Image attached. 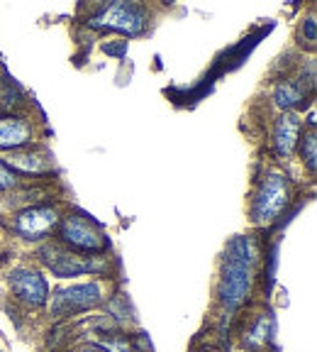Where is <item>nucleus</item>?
Wrapping results in <instances>:
<instances>
[{
    "label": "nucleus",
    "instance_id": "nucleus-19",
    "mask_svg": "<svg viewBox=\"0 0 317 352\" xmlns=\"http://www.w3.org/2000/svg\"><path fill=\"white\" fill-rule=\"evenodd\" d=\"M78 352H108V350H103V347H98V345H86V347H81Z\"/></svg>",
    "mask_w": 317,
    "mask_h": 352
},
{
    "label": "nucleus",
    "instance_id": "nucleus-7",
    "mask_svg": "<svg viewBox=\"0 0 317 352\" xmlns=\"http://www.w3.org/2000/svg\"><path fill=\"white\" fill-rule=\"evenodd\" d=\"M100 301H103V289L98 281L66 286L51 298V316L54 318H71V316L86 314L91 308L100 306Z\"/></svg>",
    "mask_w": 317,
    "mask_h": 352
},
{
    "label": "nucleus",
    "instance_id": "nucleus-16",
    "mask_svg": "<svg viewBox=\"0 0 317 352\" xmlns=\"http://www.w3.org/2000/svg\"><path fill=\"white\" fill-rule=\"evenodd\" d=\"M17 186H20V179L0 162V191H15Z\"/></svg>",
    "mask_w": 317,
    "mask_h": 352
},
{
    "label": "nucleus",
    "instance_id": "nucleus-5",
    "mask_svg": "<svg viewBox=\"0 0 317 352\" xmlns=\"http://www.w3.org/2000/svg\"><path fill=\"white\" fill-rule=\"evenodd\" d=\"M254 284V267L235 257H224L218 284V298L224 311H237L246 303Z\"/></svg>",
    "mask_w": 317,
    "mask_h": 352
},
{
    "label": "nucleus",
    "instance_id": "nucleus-9",
    "mask_svg": "<svg viewBox=\"0 0 317 352\" xmlns=\"http://www.w3.org/2000/svg\"><path fill=\"white\" fill-rule=\"evenodd\" d=\"M0 162L20 179V176H49L54 171V157L44 149H17L5 157H0Z\"/></svg>",
    "mask_w": 317,
    "mask_h": 352
},
{
    "label": "nucleus",
    "instance_id": "nucleus-13",
    "mask_svg": "<svg viewBox=\"0 0 317 352\" xmlns=\"http://www.w3.org/2000/svg\"><path fill=\"white\" fill-rule=\"evenodd\" d=\"M274 103L279 105L283 113H293L296 108L307 103V94L298 86V81L283 78L274 86Z\"/></svg>",
    "mask_w": 317,
    "mask_h": 352
},
{
    "label": "nucleus",
    "instance_id": "nucleus-11",
    "mask_svg": "<svg viewBox=\"0 0 317 352\" xmlns=\"http://www.w3.org/2000/svg\"><path fill=\"white\" fill-rule=\"evenodd\" d=\"M303 122L296 113H283V116L276 120L274 135H271V147L279 160H288L290 154L298 149V140H301Z\"/></svg>",
    "mask_w": 317,
    "mask_h": 352
},
{
    "label": "nucleus",
    "instance_id": "nucleus-4",
    "mask_svg": "<svg viewBox=\"0 0 317 352\" xmlns=\"http://www.w3.org/2000/svg\"><path fill=\"white\" fill-rule=\"evenodd\" d=\"M39 259L47 264V270L51 274L61 276V279H71V276H83V274H108L110 264L105 254H78L69 252L59 245L51 242L47 248L39 250Z\"/></svg>",
    "mask_w": 317,
    "mask_h": 352
},
{
    "label": "nucleus",
    "instance_id": "nucleus-15",
    "mask_svg": "<svg viewBox=\"0 0 317 352\" xmlns=\"http://www.w3.org/2000/svg\"><path fill=\"white\" fill-rule=\"evenodd\" d=\"M279 250H281V242L276 240L271 248H268V257H266V279H268V286L274 284L276 279V270H279Z\"/></svg>",
    "mask_w": 317,
    "mask_h": 352
},
{
    "label": "nucleus",
    "instance_id": "nucleus-18",
    "mask_svg": "<svg viewBox=\"0 0 317 352\" xmlns=\"http://www.w3.org/2000/svg\"><path fill=\"white\" fill-rule=\"evenodd\" d=\"M301 34L307 39L310 47H315V39H317V25H315V15H310L307 20H303L301 25Z\"/></svg>",
    "mask_w": 317,
    "mask_h": 352
},
{
    "label": "nucleus",
    "instance_id": "nucleus-1",
    "mask_svg": "<svg viewBox=\"0 0 317 352\" xmlns=\"http://www.w3.org/2000/svg\"><path fill=\"white\" fill-rule=\"evenodd\" d=\"M88 28L100 30V32H120L127 37H139L149 28V12L139 3L117 0V3L100 6L88 17Z\"/></svg>",
    "mask_w": 317,
    "mask_h": 352
},
{
    "label": "nucleus",
    "instance_id": "nucleus-8",
    "mask_svg": "<svg viewBox=\"0 0 317 352\" xmlns=\"http://www.w3.org/2000/svg\"><path fill=\"white\" fill-rule=\"evenodd\" d=\"M8 284H10L12 296L27 308H42L49 301V286H47V279L37 270L17 267L8 276Z\"/></svg>",
    "mask_w": 317,
    "mask_h": 352
},
{
    "label": "nucleus",
    "instance_id": "nucleus-2",
    "mask_svg": "<svg viewBox=\"0 0 317 352\" xmlns=\"http://www.w3.org/2000/svg\"><path fill=\"white\" fill-rule=\"evenodd\" d=\"M56 242L69 252L78 254H105L110 250V240L100 226H95L93 220L86 215L69 213L59 220L56 226Z\"/></svg>",
    "mask_w": 317,
    "mask_h": 352
},
{
    "label": "nucleus",
    "instance_id": "nucleus-10",
    "mask_svg": "<svg viewBox=\"0 0 317 352\" xmlns=\"http://www.w3.org/2000/svg\"><path fill=\"white\" fill-rule=\"evenodd\" d=\"M34 122L25 116H3L0 118V149L17 152L34 144Z\"/></svg>",
    "mask_w": 317,
    "mask_h": 352
},
{
    "label": "nucleus",
    "instance_id": "nucleus-14",
    "mask_svg": "<svg viewBox=\"0 0 317 352\" xmlns=\"http://www.w3.org/2000/svg\"><path fill=\"white\" fill-rule=\"evenodd\" d=\"M298 149H301V160L303 164H305L307 174L315 176L317 171V130L315 127L307 125V130L301 135V140H298Z\"/></svg>",
    "mask_w": 317,
    "mask_h": 352
},
{
    "label": "nucleus",
    "instance_id": "nucleus-3",
    "mask_svg": "<svg viewBox=\"0 0 317 352\" xmlns=\"http://www.w3.org/2000/svg\"><path fill=\"white\" fill-rule=\"evenodd\" d=\"M290 204V182L281 171L263 176L257 193L252 198V223L254 226H271L283 215Z\"/></svg>",
    "mask_w": 317,
    "mask_h": 352
},
{
    "label": "nucleus",
    "instance_id": "nucleus-20",
    "mask_svg": "<svg viewBox=\"0 0 317 352\" xmlns=\"http://www.w3.org/2000/svg\"><path fill=\"white\" fill-rule=\"evenodd\" d=\"M202 352H215V350H202Z\"/></svg>",
    "mask_w": 317,
    "mask_h": 352
},
{
    "label": "nucleus",
    "instance_id": "nucleus-17",
    "mask_svg": "<svg viewBox=\"0 0 317 352\" xmlns=\"http://www.w3.org/2000/svg\"><path fill=\"white\" fill-rule=\"evenodd\" d=\"M103 52L110 56H115V59H125L127 54V42L125 39H110V42L103 44Z\"/></svg>",
    "mask_w": 317,
    "mask_h": 352
},
{
    "label": "nucleus",
    "instance_id": "nucleus-12",
    "mask_svg": "<svg viewBox=\"0 0 317 352\" xmlns=\"http://www.w3.org/2000/svg\"><path fill=\"white\" fill-rule=\"evenodd\" d=\"M276 323L271 314H259L257 320L252 323V328L244 333V345L252 352H261L266 350V345L271 342V336H274Z\"/></svg>",
    "mask_w": 317,
    "mask_h": 352
},
{
    "label": "nucleus",
    "instance_id": "nucleus-6",
    "mask_svg": "<svg viewBox=\"0 0 317 352\" xmlns=\"http://www.w3.org/2000/svg\"><path fill=\"white\" fill-rule=\"evenodd\" d=\"M61 213L56 206H27L12 218V232L27 242H39L56 230Z\"/></svg>",
    "mask_w": 317,
    "mask_h": 352
}]
</instances>
